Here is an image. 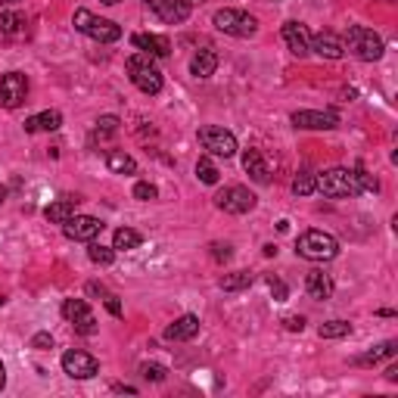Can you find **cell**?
<instances>
[{
	"label": "cell",
	"mask_w": 398,
	"mask_h": 398,
	"mask_svg": "<svg viewBox=\"0 0 398 398\" xmlns=\"http://www.w3.org/2000/svg\"><path fill=\"white\" fill-rule=\"evenodd\" d=\"M4 199H6V187L0 184V206H4Z\"/></svg>",
	"instance_id": "obj_45"
},
{
	"label": "cell",
	"mask_w": 398,
	"mask_h": 398,
	"mask_svg": "<svg viewBox=\"0 0 398 398\" xmlns=\"http://www.w3.org/2000/svg\"><path fill=\"white\" fill-rule=\"evenodd\" d=\"M311 50L324 59H342L346 57V47H342V37H336L333 31H321V35L311 37Z\"/></svg>",
	"instance_id": "obj_16"
},
{
	"label": "cell",
	"mask_w": 398,
	"mask_h": 398,
	"mask_svg": "<svg viewBox=\"0 0 398 398\" xmlns=\"http://www.w3.org/2000/svg\"><path fill=\"white\" fill-rule=\"evenodd\" d=\"M264 255H268V259H271V255H277V246L268 243V246H264Z\"/></svg>",
	"instance_id": "obj_44"
},
{
	"label": "cell",
	"mask_w": 398,
	"mask_h": 398,
	"mask_svg": "<svg viewBox=\"0 0 398 398\" xmlns=\"http://www.w3.org/2000/svg\"><path fill=\"white\" fill-rule=\"evenodd\" d=\"M62 317H66L81 336H93V333H97V317L90 315V308L84 299H66L62 302Z\"/></svg>",
	"instance_id": "obj_10"
},
{
	"label": "cell",
	"mask_w": 398,
	"mask_h": 398,
	"mask_svg": "<svg viewBox=\"0 0 398 398\" xmlns=\"http://www.w3.org/2000/svg\"><path fill=\"white\" fill-rule=\"evenodd\" d=\"M144 243V237L134 230V228H119L112 237V249H122V252H128V249H137Z\"/></svg>",
	"instance_id": "obj_26"
},
{
	"label": "cell",
	"mask_w": 398,
	"mask_h": 398,
	"mask_svg": "<svg viewBox=\"0 0 398 398\" xmlns=\"http://www.w3.org/2000/svg\"><path fill=\"white\" fill-rule=\"evenodd\" d=\"M218 69V53L212 50V47H206V50H199L197 57L190 59V72L197 78H212Z\"/></svg>",
	"instance_id": "obj_22"
},
{
	"label": "cell",
	"mask_w": 398,
	"mask_h": 398,
	"mask_svg": "<svg viewBox=\"0 0 398 398\" xmlns=\"http://www.w3.org/2000/svg\"><path fill=\"white\" fill-rule=\"evenodd\" d=\"M4 386H6V368L0 364V392H4Z\"/></svg>",
	"instance_id": "obj_42"
},
{
	"label": "cell",
	"mask_w": 398,
	"mask_h": 398,
	"mask_svg": "<svg viewBox=\"0 0 398 398\" xmlns=\"http://www.w3.org/2000/svg\"><path fill=\"white\" fill-rule=\"evenodd\" d=\"M88 255H90L93 264H100V268H109V264L115 262V249H109V246H103V243H93V240H90Z\"/></svg>",
	"instance_id": "obj_31"
},
{
	"label": "cell",
	"mask_w": 398,
	"mask_h": 398,
	"mask_svg": "<svg viewBox=\"0 0 398 398\" xmlns=\"http://www.w3.org/2000/svg\"><path fill=\"white\" fill-rule=\"evenodd\" d=\"M119 115H100L97 119V128H93V137H112L119 131Z\"/></svg>",
	"instance_id": "obj_33"
},
{
	"label": "cell",
	"mask_w": 398,
	"mask_h": 398,
	"mask_svg": "<svg viewBox=\"0 0 398 398\" xmlns=\"http://www.w3.org/2000/svg\"><path fill=\"white\" fill-rule=\"evenodd\" d=\"M305 293L311 295V299H317V302L330 299V295H333V280H330V274H324V271H311V274L305 277Z\"/></svg>",
	"instance_id": "obj_21"
},
{
	"label": "cell",
	"mask_w": 398,
	"mask_h": 398,
	"mask_svg": "<svg viewBox=\"0 0 398 398\" xmlns=\"http://www.w3.org/2000/svg\"><path fill=\"white\" fill-rule=\"evenodd\" d=\"M140 377L150 380V383H162L168 377V368L165 364H140Z\"/></svg>",
	"instance_id": "obj_34"
},
{
	"label": "cell",
	"mask_w": 398,
	"mask_h": 398,
	"mask_svg": "<svg viewBox=\"0 0 398 398\" xmlns=\"http://www.w3.org/2000/svg\"><path fill=\"white\" fill-rule=\"evenodd\" d=\"M252 286V274L249 271H233V274L221 277V290L224 293H237V290H249Z\"/></svg>",
	"instance_id": "obj_27"
},
{
	"label": "cell",
	"mask_w": 398,
	"mask_h": 398,
	"mask_svg": "<svg viewBox=\"0 0 398 398\" xmlns=\"http://www.w3.org/2000/svg\"><path fill=\"white\" fill-rule=\"evenodd\" d=\"M103 302H106V308H109V315H115V317H122V302H119V295H115V293H106V295H103Z\"/></svg>",
	"instance_id": "obj_38"
},
{
	"label": "cell",
	"mask_w": 398,
	"mask_h": 398,
	"mask_svg": "<svg viewBox=\"0 0 398 398\" xmlns=\"http://www.w3.org/2000/svg\"><path fill=\"white\" fill-rule=\"evenodd\" d=\"M268 286H271V293H274V299H277V302H286V295H290V286H286L283 280L271 274V277H268Z\"/></svg>",
	"instance_id": "obj_36"
},
{
	"label": "cell",
	"mask_w": 398,
	"mask_h": 398,
	"mask_svg": "<svg viewBox=\"0 0 398 398\" xmlns=\"http://www.w3.org/2000/svg\"><path fill=\"white\" fill-rule=\"evenodd\" d=\"M72 25L81 31V35L93 37V41H100V44H115L122 37V25H115L112 19H103V16H97L90 10H75Z\"/></svg>",
	"instance_id": "obj_3"
},
{
	"label": "cell",
	"mask_w": 398,
	"mask_h": 398,
	"mask_svg": "<svg viewBox=\"0 0 398 398\" xmlns=\"http://www.w3.org/2000/svg\"><path fill=\"white\" fill-rule=\"evenodd\" d=\"M386 380H389V383H398V364H392V368L386 370Z\"/></svg>",
	"instance_id": "obj_41"
},
{
	"label": "cell",
	"mask_w": 398,
	"mask_h": 398,
	"mask_svg": "<svg viewBox=\"0 0 398 398\" xmlns=\"http://www.w3.org/2000/svg\"><path fill=\"white\" fill-rule=\"evenodd\" d=\"M317 190L324 193L327 199H346L361 193V184L355 177V168H327L321 177H317Z\"/></svg>",
	"instance_id": "obj_4"
},
{
	"label": "cell",
	"mask_w": 398,
	"mask_h": 398,
	"mask_svg": "<svg viewBox=\"0 0 398 398\" xmlns=\"http://www.w3.org/2000/svg\"><path fill=\"white\" fill-rule=\"evenodd\" d=\"M103 4H106V6H112V4H119V0H103Z\"/></svg>",
	"instance_id": "obj_47"
},
{
	"label": "cell",
	"mask_w": 398,
	"mask_h": 398,
	"mask_svg": "<svg viewBox=\"0 0 398 398\" xmlns=\"http://www.w3.org/2000/svg\"><path fill=\"white\" fill-rule=\"evenodd\" d=\"M150 10L159 16L162 22H168V25H181V22L190 16V10L202 0H144Z\"/></svg>",
	"instance_id": "obj_12"
},
{
	"label": "cell",
	"mask_w": 398,
	"mask_h": 398,
	"mask_svg": "<svg viewBox=\"0 0 398 398\" xmlns=\"http://www.w3.org/2000/svg\"><path fill=\"white\" fill-rule=\"evenodd\" d=\"M280 37H283V44L290 47L293 57H308L311 53V35L308 28L302 25V22H283V28H280Z\"/></svg>",
	"instance_id": "obj_15"
},
{
	"label": "cell",
	"mask_w": 398,
	"mask_h": 398,
	"mask_svg": "<svg viewBox=\"0 0 398 398\" xmlns=\"http://www.w3.org/2000/svg\"><path fill=\"white\" fill-rule=\"evenodd\" d=\"M295 255H302L308 262H330L339 255V240L324 230H305L295 240Z\"/></svg>",
	"instance_id": "obj_2"
},
{
	"label": "cell",
	"mask_w": 398,
	"mask_h": 398,
	"mask_svg": "<svg viewBox=\"0 0 398 398\" xmlns=\"http://www.w3.org/2000/svg\"><path fill=\"white\" fill-rule=\"evenodd\" d=\"M395 352H398V342L386 339V342H380V346H373L368 355L355 358V364H377V361H383V358H392Z\"/></svg>",
	"instance_id": "obj_25"
},
{
	"label": "cell",
	"mask_w": 398,
	"mask_h": 398,
	"mask_svg": "<svg viewBox=\"0 0 398 398\" xmlns=\"http://www.w3.org/2000/svg\"><path fill=\"white\" fill-rule=\"evenodd\" d=\"M28 97V78L22 72H6L0 78V106L4 109H19Z\"/></svg>",
	"instance_id": "obj_11"
},
{
	"label": "cell",
	"mask_w": 398,
	"mask_h": 398,
	"mask_svg": "<svg viewBox=\"0 0 398 398\" xmlns=\"http://www.w3.org/2000/svg\"><path fill=\"white\" fill-rule=\"evenodd\" d=\"M75 209H78V199H57L44 209V215H47V221H53V224H66L69 218L75 215Z\"/></svg>",
	"instance_id": "obj_24"
},
{
	"label": "cell",
	"mask_w": 398,
	"mask_h": 398,
	"mask_svg": "<svg viewBox=\"0 0 398 398\" xmlns=\"http://www.w3.org/2000/svg\"><path fill=\"white\" fill-rule=\"evenodd\" d=\"M4 302H6V299H4V293H0V305H4Z\"/></svg>",
	"instance_id": "obj_48"
},
{
	"label": "cell",
	"mask_w": 398,
	"mask_h": 398,
	"mask_svg": "<svg viewBox=\"0 0 398 398\" xmlns=\"http://www.w3.org/2000/svg\"><path fill=\"white\" fill-rule=\"evenodd\" d=\"M62 370H66L72 380H90V377H97L100 364H97V358H93L90 352L69 349V352L62 355Z\"/></svg>",
	"instance_id": "obj_13"
},
{
	"label": "cell",
	"mask_w": 398,
	"mask_h": 398,
	"mask_svg": "<svg viewBox=\"0 0 398 398\" xmlns=\"http://www.w3.org/2000/svg\"><path fill=\"white\" fill-rule=\"evenodd\" d=\"M199 333V317L197 315H184V317H177L175 324H168L165 327V339L168 342H187V339H193Z\"/></svg>",
	"instance_id": "obj_17"
},
{
	"label": "cell",
	"mask_w": 398,
	"mask_h": 398,
	"mask_svg": "<svg viewBox=\"0 0 398 398\" xmlns=\"http://www.w3.org/2000/svg\"><path fill=\"white\" fill-rule=\"evenodd\" d=\"M156 197H159L156 184H150V181H140V184H134V199H140V202H150V199H156Z\"/></svg>",
	"instance_id": "obj_35"
},
{
	"label": "cell",
	"mask_w": 398,
	"mask_h": 398,
	"mask_svg": "<svg viewBox=\"0 0 398 398\" xmlns=\"http://www.w3.org/2000/svg\"><path fill=\"white\" fill-rule=\"evenodd\" d=\"M317 190V177L311 175V171H299L293 181V193L295 197H311V193Z\"/></svg>",
	"instance_id": "obj_30"
},
{
	"label": "cell",
	"mask_w": 398,
	"mask_h": 398,
	"mask_svg": "<svg viewBox=\"0 0 398 398\" xmlns=\"http://www.w3.org/2000/svg\"><path fill=\"white\" fill-rule=\"evenodd\" d=\"M215 206L221 209V212H228V215H246V212H252V209L259 206V199H255L252 190L233 184V187H224V190L215 193Z\"/></svg>",
	"instance_id": "obj_7"
},
{
	"label": "cell",
	"mask_w": 398,
	"mask_h": 398,
	"mask_svg": "<svg viewBox=\"0 0 398 398\" xmlns=\"http://www.w3.org/2000/svg\"><path fill=\"white\" fill-rule=\"evenodd\" d=\"M199 144L209 156H221V159H230V156L237 153V137H233L230 131L218 128V124L199 128Z\"/></svg>",
	"instance_id": "obj_8"
},
{
	"label": "cell",
	"mask_w": 398,
	"mask_h": 398,
	"mask_svg": "<svg viewBox=\"0 0 398 398\" xmlns=\"http://www.w3.org/2000/svg\"><path fill=\"white\" fill-rule=\"evenodd\" d=\"M0 31H4V35H22V31H25V16L22 13H0Z\"/></svg>",
	"instance_id": "obj_29"
},
{
	"label": "cell",
	"mask_w": 398,
	"mask_h": 398,
	"mask_svg": "<svg viewBox=\"0 0 398 398\" xmlns=\"http://www.w3.org/2000/svg\"><path fill=\"white\" fill-rule=\"evenodd\" d=\"M103 228L106 224L93 215H72L62 224V233H66L69 240H75V243H90V240H97L100 233H103Z\"/></svg>",
	"instance_id": "obj_9"
},
{
	"label": "cell",
	"mask_w": 398,
	"mask_h": 398,
	"mask_svg": "<svg viewBox=\"0 0 398 398\" xmlns=\"http://www.w3.org/2000/svg\"><path fill=\"white\" fill-rule=\"evenodd\" d=\"M0 4H4V6H10V4H19V0H0Z\"/></svg>",
	"instance_id": "obj_46"
},
{
	"label": "cell",
	"mask_w": 398,
	"mask_h": 398,
	"mask_svg": "<svg viewBox=\"0 0 398 398\" xmlns=\"http://www.w3.org/2000/svg\"><path fill=\"white\" fill-rule=\"evenodd\" d=\"M212 22H215V28L218 31H224V35H230V37H252L255 31H259V22H255V16H249L246 10H218L212 16Z\"/></svg>",
	"instance_id": "obj_6"
},
{
	"label": "cell",
	"mask_w": 398,
	"mask_h": 398,
	"mask_svg": "<svg viewBox=\"0 0 398 398\" xmlns=\"http://www.w3.org/2000/svg\"><path fill=\"white\" fill-rule=\"evenodd\" d=\"M115 392H128V395H134L137 389H134V386H115Z\"/></svg>",
	"instance_id": "obj_43"
},
{
	"label": "cell",
	"mask_w": 398,
	"mask_h": 398,
	"mask_svg": "<svg viewBox=\"0 0 398 398\" xmlns=\"http://www.w3.org/2000/svg\"><path fill=\"white\" fill-rule=\"evenodd\" d=\"M128 75H131V81H134V88L140 93H146V97H156V93L162 90V72L156 69L150 53H134V57L128 59Z\"/></svg>",
	"instance_id": "obj_5"
},
{
	"label": "cell",
	"mask_w": 398,
	"mask_h": 398,
	"mask_svg": "<svg viewBox=\"0 0 398 398\" xmlns=\"http://www.w3.org/2000/svg\"><path fill=\"white\" fill-rule=\"evenodd\" d=\"M197 177L202 184H218V177H221V171L215 168V162L209 159V156H202V159L197 162Z\"/></svg>",
	"instance_id": "obj_32"
},
{
	"label": "cell",
	"mask_w": 398,
	"mask_h": 398,
	"mask_svg": "<svg viewBox=\"0 0 398 398\" xmlns=\"http://www.w3.org/2000/svg\"><path fill=\"white\" fill-rule=\"evenodd\" d=\"M131 44L137 47V50L150 53V57H168L171 53V41L162 35H134L131 37Z\"/></svg>",
	"instance_id": "obj_19"
},
{
	"label": "cell",
	"mask_w": 398,
	"mask_h": 398,
	"mask_svg": "<svg viewBox=\"0 0 398 398\" xmlns=\"http://www.w3.org/2000/svg\"><path fill=\"white\" fill-rule=\"evenodd\" d=\"M342 47H346L349 53H355L358 59H364V62H377L386 53L383 37H380L373 28H364V25H349L346 37H342Z\"/></svg>",
	"instance_id": "obj_1"
},
{
	"label": "cell",
	"mask_w": 398,
	"mask_h": 398,
	"mask_svg": "<svg viewBox=\"0 0 398 398\" xmlns=\"http://www.w3.org/2000/svg\"><path fill=\"white\" fill-rule=\"evenodd\" d=\"M293 124L305 131H330L339 124V115L330 109H299V112H293Z\"/></svg>",
	"instance_id": "obj_14"
},
{
	"label": "cell",
	"mask_w": 398,
	"mask_h": 398,
	"mask_svg": "<svg viewBox=\"0 0 398 398\" xmlns=\"http://www.w3.org/2000/svg\"><path fill=\"white\" fill-rule=\"evenodd\" d=\"M243 168L255 184H271V168H268V162H264L262 150H246L243 153Z\"/></svg>",
	"instance_id": "obj_18"
},
{
	"label": "cell",
	"mask_w": 398,
	"mask_h": 398,
	"mask_svg": "<svg viewBox=\"0 0 398 398\" xmlns=\"http://www.w3.org/2000/svg\"><path fill=\"white\" fill-rule=\"evenodd\" d=\"M62 128V115L57 109H47V112H37L25 119V131L28 134H41V131H59Z\"/></svg>",
	"instance_id": "obj_20"
},
{
	"label": "cell",
	"mask_w": 398,
	"mask_h": 398,
	"mask_svg": "<svg viewBox=\"0 0 398 398\" xmlns=\"http://www.w3.org/2000/svg\"><path fill=\"white\" fill-rule=\"evenodd\" d=\"M31 349H53V336L50 333H37V336L31 339Z\"/></svg>",
	"instance_id": "obj_40"
},
{
	"label": "cell",
	"mask_w": 398,
	"mask_h": 398,
	"mask_svg": "<svg viewBox=\"0 0 398 398\" xmlns=\"http://www.w3.org/2000/svg\"><path fill=\"white\" fill-rule=\"evenodd\" d=\"M106 168L112 171V175H134L137 171V162L131 159L124 150H109L106 153Z\"/></svg>",
	"instance_id": "obj_23"
},
{
	"label": "cell",
	"mask_w": 398,
	"mask_h": 398,
	"mask_svg": "<svg viewBox=\"0 0 398 398\" xmlns=\"http://www.w3.org/2000/svg\"><path fill=\"white\" fill-rule=\"evenodd\" d=\"M209 249H212V259H215V262H228L230 255H233L230 243H212V246H209Z\"/></svg>",
	"instance_id": "obj_37"
},
{
	"label": "cell",
	"mask_w": 398,
	"mask_h": 398,
	"mask_svg": "<svg viewBox=\"0 0 398 398\" xmlns=\"http://www.w3.org/2000/svg\"><path fill=\"white\" fill-rule=\"evenodd\" d=\"M321 339H342V336H352V324L349 321H327L321 324Z\"/></svg>",
	"instance_id": "obj_28"
},
{
	"label": "cell",
	"mask_w": 398,
	"mask_h": 398,
	"mask_svg": "<svg viewBox=\"0 0 398 398\" xmlns=\"http://www.w3.org/2000/svg\"><path fill=\"white\" fill-rule=\"evenodd\" d=\"M283 327H286V330H293V333H302V330H305V317L290 315V317H283Z\"/></svg>",
	"instance_id": "obj_39"
}]
</instances>
